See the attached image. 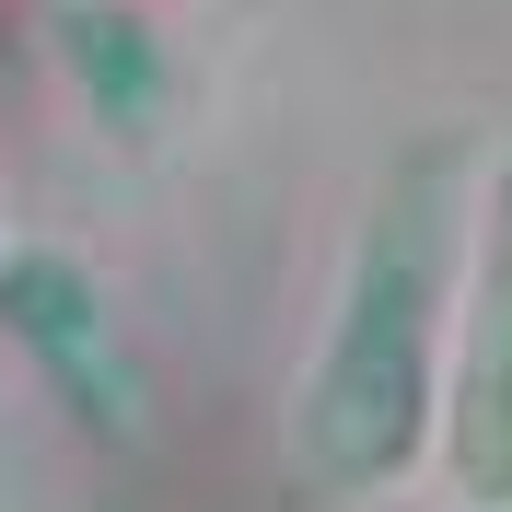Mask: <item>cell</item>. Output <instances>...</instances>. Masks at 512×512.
<instances>
[{
    "label": "cell",
    "instance_id": "2",
    "mask_svg": "<svg viewBox=\"0 0 512 512\" xmlns=\"http://www.w3.org/2000/svg\"><path fill=\"white\" fill-rule=\"evenodd\" d=\"M0 326H12V350L47 373V396H59L94 443H140V361H128L117 338V303H105V280L82 268V256L59 245H12L0 256Z\"/></svg>",
    "mask_w": 512,
    "mask_h": 512
},
{
    "label": "cell",
    "instance_id": "1",
    "mask_svg": "<svg viewBox=\"0 0 512 512\" xmlns=\"http://www.w3.org/2000/svg\"><path fill=\"white\" fill-rule=\"evenodd\" d=\"M466 128L408 140L384 175L373 222L350 245L338 315L303 373V478L315 489H396L443 431V373H454V315H466V245H478V187H466Z\"/></svg>",
    "mask_w": 512,
    "mask_h": 512
},
{
    "label": "cell",
    "instance_id": "4",
    "mask_svg": "<svg viewBox=\"0 0 512 512\" xmlns=\"http://www.w3.org/2000/svg\"><path fill=\"white\" fill-rule=\"evenodd\" d=\"M59 59H70L82 105H94L117 140H152V128H163L175 70H163V35L128 12V0H70V12H59Z\"/></svg>",
    "mask_w": 512,
    "mask_h": 512
},
{
    "label": "cell",
    "instance_id": "3",
    "mask_svg": "<svg viewBox=\"0 0 512 512\" xmlns=\"http://www.w3.org/2000/svg\"><path fill=\"white\" fill-rule=\"evenodd\" d=\"M443 466L478 512H512V152L478 187L466 315H454V373H443Z\"/></svg>",
    "mask_w": 512,
    "mask_h": 512
}]
</instances>
